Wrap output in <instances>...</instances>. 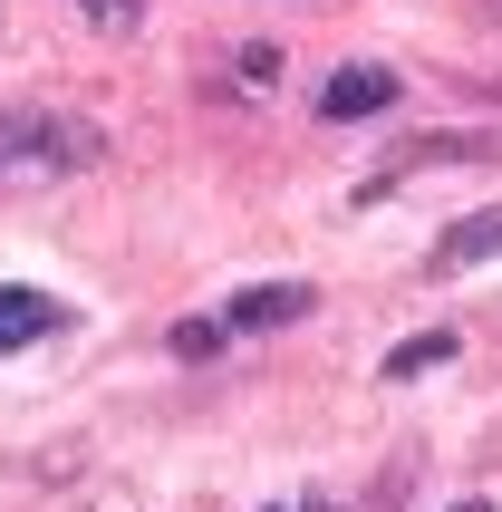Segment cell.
<instances>
[{"label": "cell", "mask_w": 502, "mask_h": 512, "mask_svg": "<svg viewBox=\"0 0 502 512\" xmlns=\"http://www.w3.org/2000/svg\"><path fill=\"white\" fill-rule=\"evenodd\" d=\"M309 300H319L309 281H261L242 310H232V329H280V319H309Z\"/></svg>", "instance_id": "cell-5"}, {"label": "cell", "mask_w": 502, "mask_h": 512, "mask_svg": "<svg viewBox=\"0 0 502 512\" xmlns=\"http://www.w3.org/2000/svg\"><path fill=\"white\" fill-rule=\"evenodd\" d=\"M223 319H184V329H174V358H223Z\"/></svg>", "instance_id": "cell-7"}, {"label": "cell", "mask_w": 502, "mask_h": 512, "mask_svg": "<svg viewBox=\"0 0 502 512\" xmlns=\"http://www.w3.org/2000/svg\"><path fill=\"white\" fill-rule=\"evenodd\" d=\"M454 512H493V503H454Z\"/></svg>", "instance_id": "cell-9"}, {"label": "cell", "mask_w": 502, "mask_h": 512, "mask_svg": "<svg viewBox=\"0 0 502 512\" xmlns=\"http://www.w3.org/2000/svg\"><path fill=\"white\" fill-rule=\"evenodd\" d=\"M78 20H97V29H136V20H145V0H78Z\"/></svg>", "instance_id": "cell-8"}, {"label": "cell", "mask_w": 502, "mask_h": 512, "mask_svg": "<svg viewBox=\"0 0 502 512\" xmlns=\"http://www.w3.org/2000/svg\"><path fill=\"white\" fill-rule=\"evenodd\" d=\"M97 155H107V126L97 116H68V107H10L0 116V194L87 174Z\"/></svg>", "instance_id": "cell-1"}, {"label": "cell", "mask_w": 502, "mask_h": 512, "mask_svg": "<svg viewBox=\"0 0 502 512\" xmlns=\"http://www.w3.org/2000/svg\"><path fill=\"white\" fill-rule=\"evenodd\" d=\"M387 97H396V78H387V68H338V78L319 87V116H377Z\"/></svg>", "instance_id": "cell-2"}, {"label": "cell", "mask_w": 502, "mask_h": 512, "mask_svg": "<svg viewBox=\"0 0 502 512\" xmlns=\"http://www.w3.org/2000/svg\"><path fill=\"white\" fill-rule=\"evenodd\" d=\"M49 329H58V300H49V290H0V358L29 348V339H49Z\"/></svg>", "instance_id": "cell-4"}, {"label": "cell", "mask_w": 502, "mask_h": 512, "mask_svg": "<svg viewBox=\"0 0 502 512\" xmlns=\"http://www.w3.org/2000/svg\"><path fill=\"white\" fill-rule=\"evenodd\" d=\"M474 261H502V203L474 213V223H454L445 242H435V271H474Z\"/></svg>", "instance_id": "cell-3"}, {"label": "cell", "mask_w": 502, "mask_h": 512, "mask_svg": "<svg viewBox=\"0 0 502 512\" xmlns=\"http://www.w3.org/2000/svg\"><path fill=\"white\" fill-rule=\"evenodd\" d=\"M425 368H454V329H425V339H406L387 358V377H425Z\"/></svg>", "instance_id": "cell-6"}]
</instances>
